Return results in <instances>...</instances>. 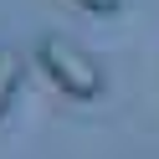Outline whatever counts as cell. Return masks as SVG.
Masks as SVG:
<instances>
[{"label":"cell","mask_w":159,"mask_h":159,"mask_svg":"<svg viewBox=\"0 0 159 159\" xmlns=\"http://www.w3.org/2000/svg\"><path fill=\"white\" fill-rule=\"evenodd\" d=\"M82 11H93V16H113L118 11V0H77Z\"/></svg>","instance_id":"3957f363"},{"label":"cell","mask_w":159,"mask_h":159,"mask_svg":"<svg viewBox=\"0 0 159 159\" xmlns=\"http://www.w3.org/2000/svg\"><path fill=\"white\" fill-rule=\"evenodd\" d=\"M21 77H26V62H21V52H11V46H0V118L11 113L16 93H21Z\"/></svg>","instance_id":"7a4b0ae2"},{"label":"cell","mask_w":159,"mask_h":159,"mask_svg":"<svg viewBox=\"0 0 159 159\" xmlns=\"http://www.w3.org/2000/svg\"><path fill=\"white\" fill-rule=\"evenodd\" d=\"M36 62H41V72L52 77L72 103H93V98L103 93V67L77 41H67V36H41V41H36Z\"/></svg>","instance_id":"6da1fadb"}]
</instances>
